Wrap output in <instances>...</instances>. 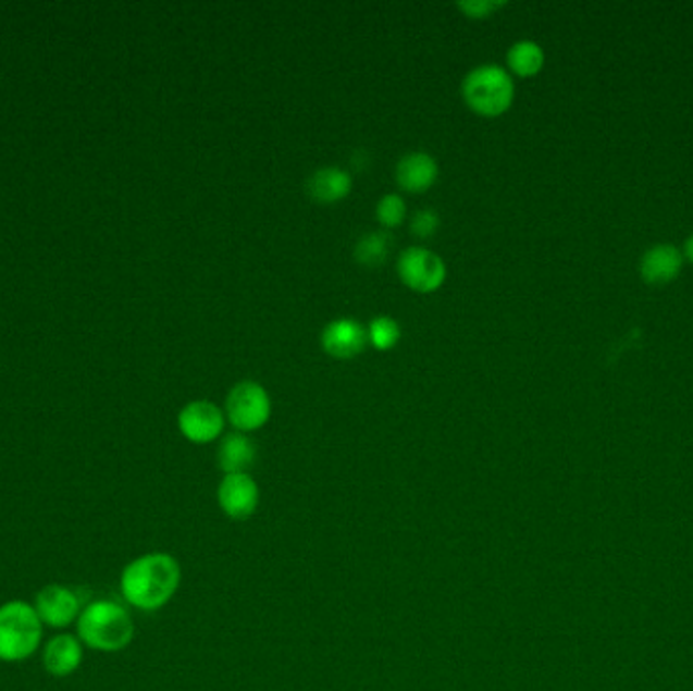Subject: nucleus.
<instances>
[{
  "mask_svg": "<svg viewBox=\"0 0 693 691\" xmlns=\"http://www.w3.org/2000/svg\"><path fill=\"white\" fill-rule=\"evenodd\" d=\"M507 65L513 74L530 77L544 67V51L533 41H519L509 49Z\"/></svg>",
  "mask_w": 693,
  "mask_h": 691,
  "instance_id": "16",
  "label": "nucleus"
},
{
  "mask_svg": "<svg viewBox=\"0 0 693 691\" xmlns=\"http://www.w3.org/2000/svg\"><path fill=\"white\" fill-rule=\"evenodd\" d=\"M323 349L335 359H354L368 345V329L355 319H337L323 331Z\"/></svg>",
  "mask_w": 693,
  "mask_h": 691,
  "instance_id": "10",
  "label": "nucleus"
},
{
  "mask_svg": "<svg viewBox=\"0 0 693 691\" xmlns=\"http://www.w3.org/2000/svg\"><path fill=\"white\" fill-rule=\"evenodd\" d=\"M84 649L74 634H55L47 641L44 651V667L53 677H67L82 665Z\"/></svg>",
  "mask_w": 693,
  "mask_h": 691,
  "instance_id": "11",
  "label": "nucleus"
},
{
  "mask_svg": "<svg viewBox=\"0 0 693 691\" xmlns=\"http://www.w3.org/2000/svg\"><path fill=\"white\" fill-rule=\"evenodd\" d=\"M270 396L264 387L256 382L237 383L232 387L225 402V414L239 432H251L264 427L270 420Z\"/></svg>",
  "mask_w": 693,
  "mask_h": 691,
  "instance_id": "5",
  "label": "nucleus"
},
{
  "mask_svg": "<svg viewBox=\"0 0 693 691\" xmlns=\"http://www.w3.org/2000/svg\"><path fill=\"white\" fill-rule=\"evenodd\" d=\"M516 96L511 75L499 65H481L462 82V98L474 114L497 119L509 110Z\"/></svg>",
  "mask_w": 693,
  "mask_h": 691,
  "instance_id": "4",
  "label": "nucleus"
},
{
  "mask_svg": "<svg viewBox=\"0 0 693 691\" xmlns=\"http://www.w3.org/2000/svg\"><path fill=\"white\" fill-rule=\"evenodd\" d=\"M218 501L225 515H230L232 519H246L256 511L260 491L248 472L225 474L218 489Z\"/></svg>",
  "mask_w": 693,
  "mask_h": 691,
  "instance_id": "9",
  "label": "nucleus"
},
{
  "mask_svg": "<svg viewBox=\"0 0 693 691\" xmlns=\"http://www.w3.org/2000/svg\"><path fill=\"white\" fill-rule=\"evenodd\" d=\"M181 582V566L169 554H145L133 559L120 578L128 604L140 610H159L173 599Z\"/></svg>",
  "mask_w": 693,
  "mask_h": 691,
  "instance_id": "1",
  "label": "nucleus"
},
{
  "mask_svg": "<svg viewBox=\"0 0 693 691\" xmlns=\"http://www.w3.org/2000/svg\"><path fill=\"white\" fill-rule=\"evenodd\" d=\"M438 227H441V218L434 209H420L410 221V232L420 239L434 236Z\"/></svg>",
  "mask_w": 693,
  "mask_h": 691,
  "instance_id": "20",
  "label": "nucleus"
},
{
  "mask_svg": "<svg viewBox=\"0 0 693 691\" xmlns=\"http://www.w3.org/2000/svg\"><path fill=\"white\" fill-rule=\"evenodd\" d=\"M503 4L505 2H495V0H469V2H458L457 7L471 18H485L497 9H502Z\"/></svg>",
  "mask_w": 693,
  "mask_h": 691,
  "instance_id": "21",
  "label": "nucleus"
},
{
  "mask_svg": "<svg viewBox=\"0 0 693 691\" xmlns=\"http://www.w3.org/2000/svg\"><path fill=\"white\" fill-rule=\"evenodd\" d=\"M681 268V256L673 246H657L643 258V276L649 282H667L673 279Z\"/></svg>",
  "mask_w": 693,
  "mask_h": 691,
  "instance_id": "15",
  "label": "nucleus"
},
{
  "mask_svg": "<svg viewBox=\"0 0 693 691\" xmlns=\"http://www.w3.org/2000/svg\"><path fill=\"white\" fill-rule=\"evenodd\" d=\"M256 444L244 432H232L223 439L218 451V462L225 474L246 472L256 462Z\"/></svg>",
  "mask_w": 693,
  "mask_h": 691,
  "instance_id": "14",
  "label": "nucleus"
},
{
  "mask_svg": "<svg viewBox=\"0 0 693 691\" xmlns=\"http://www.w3.org/2000/svg\"><path fill=\"white\" fill-rule=\"evenodd\" d=\"M35 610L44 625L53 629H65L79 618V599L61 584L45 587L35 601Z\"/></svg>",
  "mask_w": 693,
  "mask_h": 691,
  "instance_id": "8",
  "label": "nucleus"
},
{
  "mask_svg": "<svg viewBox=\"0 0 693 691\" xmlns=\"http://www.w3.org/2000/svg\"><path fill=\"white\" fill-rule=\"evenodd\" d=\"M44 639V622L35 606L25 601H9L0 606V662L29 659Z\"/></svg>",
  "mask_w": 693,
  "mask_h": 691,
  "instance_id": "3",
  "label": "nucleus"
},
{
  "mask_svg": "<svg viewBox=\"0 0 693 691\" xmlns=\"http://www.w3.org/2000/svg\"><path fill=\"white\" fill-rule=\"evenodd\" d=\"M389 244L392 239L385 236L384 232H373L359 237L357 246H355V260L359 264L368 266V268H378L385 264L387 256H389Z\"/></svg>",
  "mask_w": 693,
  "mask_h": 691,
  "instance_id": "17",
  "label": "nucleus"
},
{
  "mask_svg": "<svg viewBox=\"0 0 693 691\" xmlns=\"http://www.w3.org/2000/svg\"><path fill=\"white\" fill-rule=\"evenodd\" d=\"M133 637L131 613L112 601L88 604L77 618V639L89 649L112 653L128 647Z\"/></svg>",
  "mask_w": 693,
  "mask_h": 691,
  "instance_id": "2",
  "label": "nucleus"
},
{
  "mask_svg": "<svg viewBox=\"0 0 693 691\" xmlns=\"http://www.w3.org/2000/svg\"><path fill=\"white\" fill-rule=\"evenodd\" d=\"M398 274L408 288L426 295L443 286L446 264L438 254L413 246L399 254Z\"/></svg>",
  "mask_w": 693,
  "mask_h": 691,
  "instance_id": "6",
  "label": "nucleus"
},
{
  "mask_svg": "<svg viewBox=\"0 0 693 691\" xmlns=\"http://www.w3.org/2000/svg\"><path fill=\"white\" fill-rule=\"evenodd\" d=\"M351 177L339 166H325L309 178V195L319 203H337L351 193Z\"/></svg>",
  "mask_w": 693,
  "mask_h": 691,
  "instance_id": "13",
  "label": "nucleus"
},
{
  "mask_svg": "<svg viewBox=\"0 0 693 691\" xmlns=\"http://www.w3.org/2000/svg\"><path fill=\"white\" fill-rule=\"evenodd\" d=\"M685 251H688L690 260H693V237H690V239H688V244H685Z\"/></svg>",
  "mask_w": 693,
  "mask_h": 691,
  "instance_id": "22",
  "label": "nucleus"
},
{
  "mask_svg": "<svg viewBox=\"0 0 693 691\" xmlns=\"http://www.w3.org/2000/svg\"><path fill=\"white\" fill-rule=\"evenodd\" d=\"M438 178V162L426 152L406 155L396 166V181L404 192L424 193Z\"/></svg>",
  "mask_w": 693,
  "mask_h": 691,
  "instance_id": "12",
  "label": "nucleus"
},
{
  "mask_svg": "<svg viewBox=\"0 0 693 691\" xmlns=\"http://www.w3.org/2000/svg\"><path fill=\"white\" fill-rule=\"evenodd\" d=\"M225 418L223 412L207 399H197L187 404L178 412V430L187 441L207 444L222 434Z\"/></svg>",
  "mask_w": 693,
  "mask_h": 691,
  "instance_id": "7",
  "label": "nucleus"
},
{
  "mask_svg": "<svg viewBox=\"0 0 693 691\" xmlns=\"http://www.w3.org/2000/svg\"><path fill=\"white\" fill-rule=\"evenodd\" d=\"M401 337V329L398 321H394L392 317H378L369 323L368 341L380 351H389L394 349Z\"/></svg>",
  "mask_w": 693,
  "mask_h": 691,
  "instance_id": "18",
  "label": "nucleus"
},
{
  "mask_svg": "<svg viewBox=\"0 0 693 691\" xmlns=\"http://www.w3.org/2000/svg\"><path fill=\"white\" fill-rule=\"evenodd\" d=\"M406 211L404 199L396 193H389L378 203V220L385 227H398L406 220Z\"/></svg>",
  "mask_w": 693,
  "mask_h": 691,
  "instance_id": "19",
  "label": "nucleus"
}]
</instances>
